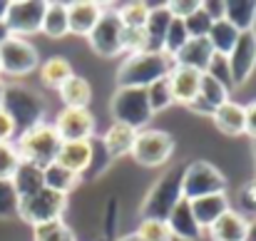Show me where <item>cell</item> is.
Here are the masks:
<instances>
[{
	"label": "cell",
	"mask_w": 256,
	"mask_h": 241,
	"mask_svg": "<svg viewBox=\"0 0 256 241\" xmlns=\"http://www.w3.org/2000/svg\"><path fill=\"white\" fill-rule=\"evenodd\" d=\"M45 0H12L8 2L5 12V28L15 38H28L42 30V18H45Z\"/></svg>",
	"instance_id": "obj_10"
},
{
	"label": "cell",
	"mask_w": 256,
	"mask_h": 241,
	"mask_svg": "<svg viewBox=\"0 0 256 241\" xmlns=\"http://www.w3.org/2000/svg\"><path fill=\"white\" fill-rule=\"evenodd\" d=\"M18 137V130H15V122L10 120V114L0 107V144L2 142H12Z\"/></svg>",
	"instance_id": "obj_44"
},
{
	"label": "cell",
	"mask_w": 256,
	"mask_h": 241,
	"mask_svg": "<svg viewBox=\"0 0 256 241\" xmlns=\"http://www.w3.org/2000/svg\"><path fill=\"white\" fill-rule=\"evenodd\" d=\"M170 25H172V12L167 10V2H164V5H152L150 18H147V22H144L147 42H150V50H147V52H162Z\"/></svg>",
	"instance_id": "obj_23"
},
{
	"label": "cell",
	"mask_w": 256,
	"mask_h": 241,
	"mask_svg": "<svg viewBox=\"0 0 256 241\" xmlns=\"http://www.w3.org/2000/svg\"><path fill=\"white\" fill-rule=\"evenodd\" d=\"M60 137L55 132L52 124L42 122V124H35L25 132H20L15 137V150L20 154L22 162H30L40 169L50 166L52 162L58 160V152H60Z\"/></svg>",
	"instance_id": "obj_2"
},
{
	"label": "cell",
	"mask_w": 256,
	"mask_h": 241,
	"mask_svg": "<svg viewBox=\"0 0 256 241\" xmlns=\"http://www.w3.org/2000/svg\"><path fill=\"white\" fill-rule=\"evenodd\" d=\"M134 140H137V130H132V127H127V124H120V122H112L110 130L102 134L100 144H102L104 154L112 162V160H120V157L132 154Z\"/></svg>",
	"instance_id": "obj_16"
},
{
	"label": "cell",
	"mask_w": 256,
	"mask_h": 241,
	"mask_svg": "<svg viewBox=\"0 0 256 241\" xmlns=\"http://www.w3.org/2000/svg\"><path fill=\"white\" fill-rule=\"evenodd\" d=\"M20 154L15 150V142H2L0 144V182H10L12 174L20 166Z\"/></svg>",
	"instance_id": "obj_38"
},
{
	"label": "cell",
	"mask_w": 256,
	"mask_h": 241,
	"mask_svg": "<svg viewBox=\"0 0 256 241\" xmlns=\"http://www.w3.org/2000/svg\"><path fill=\"white\" fill-rule=\"evenodd\" d=\"M32 241H78V239H75V232L60 219V222L32 226Z\"/></svg>",
	"instance_id": "obj_34"
},
{
	"label": "cell",
	"mask_w": 256,
	"mask_h": 241,
	"mask_svg": "<svg viewBox=\"0 0 256 241\" xmlns=\"http://www.w3.org/2000/svg\"><path fill=\"white\" fill-rule=\"evenodd\" d=\"M234 202H236V209L234 212H239L244 219L249 216V222L256 219V179H249V182H244L239 186Z\"/></svg>",
	"instance_id": "obj_36"
},
{
	"label": "cell",
	"mask_w": 256,
	"mask_h": 241,
	"mask_svg": "<svg viewBox=\"0 0 256 241\" xmlns=\"http://www.w3.org/2000/svg\"><path fill=\"white\" fill-rule=\"evenodd\" d=\"M42 35L48 38H65L70 35V25H68V2H48L45 8V18H42Z\"/></svg>",
	"instance_id": "obj_29"
},
{
	"label": "cell",
	"mask_w": 256,
	"mask_h": 241,
	"mask_svg": "<svg viewBox=\"0 0 256 241\" xmlns=\"http://www.w3.org/2000/svg\"><path fill=\"white\" fill-rule=\"evenodd\" d=\"M10 184H12L18 199H28V196L38 194L40 189H45V174H42L40 166H35L30 162H20V166L12 174Z\"/></svg>",
	"instance_id": "obj_24"
},
{
	"label": "cell",
	"mask_w": 256,
	"mask_h": 241,
	"mask_svg": "<svg viewBox=\"0 0 256 241\" xmlns=\"http://www.w3.org/2000/svg\"><path fill=\"white\" fill-rule=\"evenodd\" d=\"M38 68H40V55H38V48L28 38L10 35L0 45V75L28 78Z\"/></svg>",
	"instance_id": "obj_7"
},
{
	"label": "cell",
	"mask_w": 256,
	"mask_h": 241,
	"mask_svg": "<svg viewBox=\"0 0 256 241\" xmlns=\"http://www.w3.org/2000/svg\"><path fill=\"white\" fill-rule=\"evenodd\" d=\"M246 241H256V219L249 222V229H246Z\"/></svg>",
	"instance_id": "obj_47"
},
{
	"label": "cell",
	"mask_w": 256,
	"mask_h": 241,
	"mask_svg": "<svg viewBox=\"0 0 256 241\" xmlns=\"http://www.w3.org/2000/svg\"><path fill=\"white\" fill-rule=\"evenodd\" d=\"M18 206H20V199H18L12 184L10 182H0V216L18 214Z\"/></svg>",
	"instance_id": "obj_42"
},
{
	"label": "cell",
	"mask_w": 256,
	"mask_h": 241,
	"mask_svg": "<svg viewBox=\"0 0 256 241\" xmlns=\"http://www.w3.org/2000/svg\"><path fill=\"white\" fill-rule=\"evenodd\" d=\"M2 110L10 114V120L15 122V130L18 134L35 127V124H42V117H45V100L25 87V84H5V97H2Z\"/></svg>",
	"instance_id": "obj_3"
},
{
	"label": "cell",
	"mask_w": 256,
	"mask_h": 241,
	"mask_svg": "<svg viewBox=\"0 0 256 241\" xmlns=\"http://www.w3.org/2000/svg\"><path fill=\"white\" fill-rule=\"evenodd\" d=\"M170 241H182V239H174V236H172V239Z\"/></svg>",
	"instance_id": "obj_52"
},
{
	"label": "cell",
	"mask_w": 256,
	"mask_h": 241,
	"mask_svg": "<svg viewBox=\"0 0 256 241\" xmlns=\"http://www.w3.org/2000/svg\"><path fill=\"white\" fill-rule=\"evenodd\" d=\"M186 42H189V32H186V28H184V20L172 18V25H170V30H167V38H164V48H162V52H167L172 60H174L176 52H179Z\"/></svg>",
	"instance_id": "obj_35"
},
{
	"label": "cell",
	"mask_w": 256,
	"mask_h": 241,
	"mask_svg": "<svg viewBox=\"0 0 256 241\" xmlns=\"http://www.w3.org/2000/svg\"><path fill=\"white\" fill-rule=\"evenodd\" d=\"M199 8H202L199 0H174V2H167V10L172 12V18H179V20H186Z\"/></svg>",
	"instance_id": "obj_43"
},
{
	"label": "cell",
	"mask_w": 256,
	"mask_h": 241,
	"mask_svg": "<svg viewBox=\"0 0 256 241\" xmlns=\"http://www.w3.org/2000/svg\"><path fill=\"white\" fill-rule=\"evenodd\" d=\"M206 40H209L214 55H224V58H226V55L234 50L236 40H239V30H236L232 22H226V20H216V22L212 25Z\"/></svg>",
	"instance_id": "obj_30"
},
{
	"label": "cell",
	"mask_w": 256,
	"mask_h": 241,
	"mask_svg": "<svg viewBox=\"0 0 256 241\" xmlns=\"http://www.w3.org/2000/svg\"><path fill=\"white\" fill-rule=\"evenodd\" d=\"M174 154V137L164 130H142L137 132V140H134V147H132V160L137 162L140 166H147V169H154V166H162L167 164Z\"/></svg>",
	"instance_id": "obj_9"
},
{
	"label": "cell",
	"mask_w": 256,
	"mask_h": 241,
	"mask_svg": "<svg viewBox=\"0 0 256 241\" xmlns=\"http://www.w3.org/2000/svg\"><path fill=\"white\" fill-rule=\"evenodd\" d=\"M58 92L68 110H87L92 102V84L82 75H72Z\"/></svg>",
	"instance_id": "obj_25"
},
{
	"label": "cell",
	"mask_w": 256,
	"mask_h": 241,
	"mask_svg": "<svg viewBox=\"0 0 256 241\" xmlns=\"http://www.w3.org/2000/svg\"><path fill=\"white\" fill-rule=\"evenodd\" d=\"M92 157H94V140H90V142H62L55 162L82 176L92 166Z\"/></svg>",
	"instance_id": "obj_17"
},
{
	"label": "cell",
	"mask_w": 256,
	"mask_h": 241,
	"mask_svg": "<svg viewBox=\"0 0 256 241\" xmlns=\"http://www.w3.org/2000/svg\"><path fill=\"white\" fill-rule=\"evenodd\" d=\"M167 226H170L172 236L182 241H202L204 239V229L196 224L194 214H192V206L186 199H182L174 209L170 212V216L164 219Z\"/></svg>",
	"instance_id": "obj_15"
},
{
	"label": "cell",
	"mask_w": 256,
	"mask_h": 241,
	"mask_svg": "<svg viewBox=\"0 0 256 241\" xmlns=\"http://www.w3.org/2000/svg\"><path fill=\"white\" fill-rule=\"evenodd\" d=\"M110 114L112 122L127 124L137 132L147 130L152 122V107L147 100V90H134V87H117L112 100H110Z\"/></svg>",
	"instance_id": "obj_4"
},
{
	"label": "cell",
	"mask_w": 256,
	"mask_h": 241,
	"mask_svg": "<svg viewBox=\"0 0 256 241\" xmlns=\"http://www.w3.org/2000/svg\"><path fill=\"white\" fill-rule=\"evenodd\" d=\"M2 97H5V82L0 80V107H2Z\"/></svg>",
	"instance_id": "obj_51"
},
{
	"label": "cell",
	"mask_w": 256,
	"mask_h": 241,
	"mask_svg": "<svg viewBox=\"0 0 256 241\" xmlns=\"http://www.w3.org/2000/svg\"><path fill=\"white\" fill-rule=\"evenodd\" d=\"M42 174H45V189L58 192V194H65V196H68L70 192H75V186H78L80 179H82L80 174L65 169V166L58 164V162H52L50 166H45Z\"/></svg>",
	"instance_id": "obj_28"
},
{
	"label": "cell",
	"mask_w": 256,
	"mask_h": 241,
	"mask_svg": "<svg viewBox=\"0 0 256 241\" xmlns=\"http://www.w3.org/2000/svg\"><path fill=\"white\" fill-rule=\"evenodd\" d=\"M170 84H172V97H174V102L186 107V104H192V102L199 97L202 72L174 65V70L170 72Z\"/></svg>",
	"instance_id": "obj_19"
},
{
	"label": "cell",
	"mask_w": 256,
	"mask_h": 241,
	"mask_svg": "<svg viewBox=\"0 0 256 241\" xmlns=\"http://www.w3.org/2000/svg\"><path fill=\"white\" fill-rule=\"evenodd\" d=\"M174 70V60L167 52H140V55H127V60L120 65L114 84L117 87H134V90H147L157 80L167 78Z\"/></svg>",
	"instance_id": "obj_1"
},
{
	"label": "cell",
	"mask_w": 256,
	"mask_h": 241,
	"mask_svg": "<svg viewBox=\"0 0 256 241\" xmlns=\"http://www.w3.org/2000/svg\"><path fill=\"white\" fill-rule=\"evenodd\" d=\"M8 38H10V32H8V28H5V22H0V45H2V42H5Z\"/></svg>",
	"instance_id": "obj_48"
},
{
	"label": "cell",
	"mask_w": 256,
	"mask_h": 241,
	"mask_svg": "<svg viewBox=\"0 0 256 241\" xmlns=\"http://www.w3.org/2000/svg\"><path fill=\"white\" fill-rule=\"evenodd\" d=\"M212 25H214V20H212L202 8H199L196 12H192V15L184 20V28H186L189 38H206L209 30H212Z\"/></svg>",
	"instance_id": "obj_40"
},
{
	"label": "cell",
	"mask_w": 256,
	"mask_h": 241,
	"mask_svg": "<svg viewBox=\"0 0 256 241\" xmlns=\"http://www.w3.org/2000/svg\"><path fill=\"white\" fill-rule=\"evenodd\" d=\"M117 241H140V236L137 234H127V236H120Z\"/></svg>",
	"instance_id": "obj_50"
},
{
	"label": "cell",
	"mask_w": 256,
	"mask_h": 241,
	"mask_svg": "<svg viewBox=\"0 0 256 241\" xmlns=\"http://www.w3.org/2000/svg\"><path fill=\"white\" fill-rule=\"evenodd\" d=\"M182 202V169L164 172L142 202V219H167L170 212Z\"/></svg>",
	"instance_id": "obj_6"
},
{
	"label": "cell",
	"mask_w": 256,
	"mask_h": 241,
	"mask_svg": "<svg viewBox=\"0 0 256 241\" xmlns=\"http://www.w3.org/2000/svg\"><path fill=\"white\" fill-rule=\"evenodd\" d=\"M212 58H214V50H212V45H209L206 38H189V42L176 52L174 65L189 68V70H196V72L204 75L206 68H209V62H212Z\"/></svg>",
	"instance_id": "obj_18"
},
{
	"label": "cell",
	"mask_w": 256,
	"mask_h": 241,
	"mask_svg": "<svg viewBox=\"0 0 256 241\" xmlns=\"http://www.w3.org/2000/svg\"><path fill=\"white\" fill-rule=\"evenodd\" d=\"M246 229H249V219H244L232 206L222 219H216L206 229V234L212 241H246Z\"/></svg>",
	"instance_id": "obj_21"
},
{
	"label": "cell",
	"mask_w": 256,
	"mask_h": 241,
	"mask_svg": "<svg viewBox=\"0 0 256 241\" xmlns=\"http://www.w3.org/2000/svg\"><path fill=\"white\" fill-rule=\"evenodd\" d=\"M226 62H229V72H232V84L234 87H242L246 84L249 78L254 75L256 68V32H239V40L234 45V50L226 55Z\"/></svg>",
	"instance_id": "obj_12"
},
{
	"label": "cell",
	"mask_w": 256,
	"mask_h": 241,
	"mask_svg": "<svg viewBox=\"0 0 256 241\" xmlns=\"http://www.w3.org/2000/svg\"><path fill=\"white\" fill-rule=\"evenodd\" d=\"M102 12H104V5H102V2H92V0L68 2V25H70V35L90 38V32H92L94 25L100 22Z\"/></svg>",
	"instance_id": "obj_14"
},
{
	"label": "cell",
	"mask_w": 256,
	"mask_h": 241,
	"mask_svg": "<svg viewBox=\"0 0 256 241\" xmlns=\"http://www.w3.org/2000/svg\"><path fill=\"white\" fill-rule=\"evenodd\" d=\"M224 20L232 22L239 32H249L256 25V0H226Z\"/></svg>",
	"instance_id": "obj_27"
},
{
	"label": "cell",
	"mask_w": 256,
	"mask_h": 241,
	"mask_svg": "<svg viewBox=\"0 0 256 241\" xmlns=\"http://www.w3.org/2000/svg\"><path fill=\"white\" fill-rule=\"evenodd\" d=\"M147 50H150V42H147L144 28H124L122 30V52L140 55V52H147Z\"/></svg>",
	"instance_id": "obj_39"
},
{
	"label": "cell",
	"mask_w": 256,
	"mask_h": 241,
	"mask_svg": "<svg viewBox=\"0 0 256 241\" xmlns=\"http://www.w3.org/2000/svg\"><path fill=\"white\" fill-rule=\"evenodd\" d=\"M202 10L216 22V20H224V10H226V0H204L202 2Z\"/></svg>",
	"instance_id": "obj_45"
},
{
	"label": "cell",
	"mask_w": 256,
	"mask_h": 241,
	"mask_svg": "<svg viewBox=\"0 0 256 241\" xmlns=\"http://www.w3.org/2000/svg\"><path fill=\"white\" fill-rule=\"evenodd\" d=\"M68 206V196L50 192V189H40L38 194L20 199L18 206V216L22 222H28L30 226H40V224H50V222H60Z\"/></svg>",
	"instance_id": "obj_8"
},
{
	"label": "cell",
	"mask_w": 256,
	"mask_h": 241,
	"mask_svg": "<svg viewBox=\"0 0 256 241\" xmlns=\"http://www.w3.org/2000/svg\"><path fill=\"white\" fill-rule=\"evenodd\" d=\"M38 70H40V82H42L45 87H50V90H60L65 82L75 75L70 60L62 58V55H52V58H48Z\"/></svg>",
	"instance_id": "obj_26"
},
{
	"label": "cell",
	"mask_w": 256,
	"mask_h": 241,
	"mask_svg": "<svg viewBox=\"0 0 256 241\" xmlns=\"http://www.w3.org/2000/svg\"><path fill=\"white\" fill-rule=\"evenodd\" d=\"M212 120H214V124H216V130H219L222 134H226V137H239V134H244L246 110H244V104L229 100V102H224L222 107L214 110Z\"/></svg>",
	"instance_id": "obj_22"
},
{
	"label": "cell",
	"mask_w": 256,
	"mask_h": 241,
	"mask_svg": "<svg viewBox=\"0 0 256 241\" xmlns=\"http://www.w3.org/2000/svg\"><path fill=\"white\" fill-rule=\"evenodd\" d=\"M134 234L140 236V241H170L172 239L170 226L162 219H142Z\"/></svg>",
	"instance_id": "obj_37"
},
{
	"label": "cell",
	"mask_w": 256,
	"mask_h": 241,
	"mask_svg": "<svg viewBox=\"0 0 256 241\" xmlns=\"http://www.w3.org/2000/svg\"><path fill=\"white\" fill-rule=\"evenodd\" d=\"M5 12H8V0H0V22L5 20Z\"/></svg>",
	"instance_id": "obj_49"
},
{
	"label": "cell",
	"mask_w": 256,
	"mask_h": 241,
	"mask_svg": "<svg viewBox=\"0 0 256 241\" xmlns=\"http://www.w3.org/2000/svg\"><path fill=\"white\" fill-rule=\"evenodd\" d=\"M147 100H150V107H152V114H160L164 112L167 107L174 104V97H172V84H170V75L157 80L154 84L147 87Z\"/></svg>",
	"instance_id": "obj_31"
},
{
	"label": "cell",
	"mask_w": 256,
	"mask_h": 241,
	"mask_svg": "<svg viewBox=\"0 0 256 241\" xmlns=\"http://www.w3.org/2000/svg\"><path fill=\"white\" fill-rule=\"evenodd\" d=\"M122 30L124 28L117 10H104L87 40L100 58H114V55H122Z\"/></svg>",
	"instance_id": "obj_11"
},
{
	"label": "cell",
	"mask_w": 256,
	"mask_h": 241,
	"mask_svg": "<svg viewBox=\"0 0 256 241\" xmlns=\"http://www.w3.org/2000/svg\"><path fill=\"white\" fill-rule=\"evenodd\" d=\"M212 194H226V176L212 162L196 160L182 166V199L194 202Z\"/></svg>",
	"instance_id": "obj_5"
},
{
	"label": "cell",
	"mask_w": 256,
	"mask_h": 241,
	"mask_svg": "<svg viewBox=\"0 0 256 241\" xmlns=\"http://www.w3.org/2000/svg\"><path fill=\"white\" fill-rule=\"evenodd\" d=\"M246 110V124H244V134H249L252 140H256V102L244 104Z\"/></svg>",
	"instance_id": "obj_46"
},
{
	"label": "cell",
	"mask_w": 256,
	"mask_h": 241,
	"mask_svg": "<svg viewBox=\"0 0 256 241\" xmlns=\"http://www.w3.org/2000/svg\"><path fill=\"white\" fill-rule=\"evenodd\" d=\"M204 75H209V78H214L216 82H222L226 90H232V87H234V84H232V72H229V62H226V58H224V55H214Z\"/></svg>",
	"instance_id": "obj_41"
},
{
	"label": "cell",
	"mask_w": 256,
	"mask_h": 241,
	"mask_svg": "<svg viewBox=\"0 0 256 241\" xmlns=\"http://www.w3.org/2000/svg\"><path fill=\"white\" fill-rule=\"evenodd\" d=\"M199 100H202V102H206L212 110H216V107H222L224 102H229V90H226L222 82H216L214 78L202 75V84H199Z\"/></svg>",
	"instance_id": "obj_33"
},
{
	"label": "cell",
	"mask_w": 256,
	"mask_h": 241,
	"mask_svg": "<svg viewBox=\"0 0 256 241\" xmlns=\"http://www.w3.org/2000/svg\"><path fill=\"white\" fill-rule=\"evenodd\" d=\"M94 114L90 110H62L55 117V132L60 142H90L94 137Z\"/></svg>",
	"instance_id": "obj_13"
},
{
	"label": "cell",
	"mask_w": 256,
	"mask_h": 241,
	"mask_svg": "<svg viewBox=\"0 0 256 241\" xmlns=\"http://www.w3.org/2000/svg\"><path fill=\"white\" fill-rule=\"evenodd\" d=\"M152 5L150 2H124L117 8V15L122 20V28H144L147 18H150Z\"/></svg>",
	"instance_id": "obj_32"
},
{
	"label": "cell",
	"mask_w": 256,
	"mask_h": 241,
	"mask_svg": "<svg viewBox=\"0 0 256 241\" xmlns=\"http://www.w3.org/2000/svg\"><path fill=\"white\" fill-rule=\"evenodd\" d=\"M189 206H192V214H194L196 224L206 232L216 219H222L232 209V202H229L226 194H212V196H202V199L189 202Z\"/></svg>",
	"instance_id": "obj_20"
}]
</instances>
